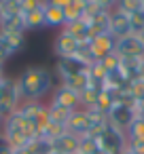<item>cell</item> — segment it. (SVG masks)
Masks as SVG:
<instances>
[{
    "label": "cell",
    "mask_w": 144,
    "mask_h": 154,
    "mask_svg": "<svg viewBox=\"0 0 144 154\" xmlns=\"http://www.w3.org/2000/svg\"><path fill=\"white\" fill-rule=\"evenodd\" d=\"M98 141H100V148L106 150V152H110V154H121L127 148V135H125V131L112 127L110 122H106V127L100 133Z\"/></svg>",
    "instance_id": "3"
},
{
    "label": "cell",
    "mask_w": 144,
    "mask_h": 154,
    "mask_svg": "<svg viewBox=\"0 0 144 154\" xmlns=\"http://www.w3.org/2000/svg\"><path fill=\"white\" fill-rule=\"evenodd\" d=\"M138 36H140V38H142V40H144V30H142V32H140V34H138Z\"/></svg>",
    "instance_id": "39"
},
{
    "label": "cell",
    "mask_w": 144,
    "mask_h": 154,
    "mask_svg": "<svg viewBox=\"0 0 144 154\" xmlns=\"http://www.w3.org/2000/svg\"><path fill=\"white\" fill-rule=\"evenodd\" d=\"M85 5H87V0H72V2L64 9L66 23H72L76 19H83L85 17Z\"/></svg>",
    "instance_id": "19"
},
{
    "label": "cell",
    "mask_w": 144,
    "mask_h": 154,
    "mask_svg": "<svg viewBox=\"0 0 144 154\" xmlns=\"http://www.w3.org/2000/svg\"><path fill=\"white\" fill-rule=\"evenodd\" d=\"M121 154H136V152H133V150H131V148H129V146H127V148H125V150H123V152H121Z\"/></svg>",
    "instance_id": "35"
},
{
    "label": "cell",
    "mask_w": 144,
    "mask_h": 154,
    "mask_svg": "<svg viewBox=\"0 0 144 154\" xmlns=\"http://www.w3.org/2000/svg\"><path fill=\"white\" fill-rule=\"evenodd\" d=\"M51 103H57V106H62V108L74 112V110L81 108V97H78V93H74L72 89L59 85V87L53 91V95H51Z\"/></svg>",
    "instance_id": "9"
},
{
    "label": "cell",
    "mask_w": 144,
    "mask_h": 154,
    "mask_svg": "<svg viewBox=\"0 0 144 154\" xmlns=\"http://www.w3.org/2000/svg\"><path fill=\"white\" fill-rule=\"evenodd\" d=\"M57 74H59V80L62 78H68V76H76V74H83L87 72V63L81 61L78 57H66V59H57Z\"/></svg>",
    "instance_id": "11"
},
{
    "label": "cell",
    "mask_w": 144,
    "mask_h": 154,
    "mask_svg": "<svg viewBox=\"0 0 144 154\" xmlns=\"http://www.w3.org/2000/svg\"><path fill=\"white\" fill-rule=\"evenodd\" d=\"M59 85H64V87L72 89L74 93H83V91L91 85V78H89V72H83V74H76V76L62 78V82H59Z\"/></svg>",
    "instance_id": "17"
},
{
    "label": "cell",
    "mask_w": 144,
    "mask_h": 154,
    "mask_svg": "<svg viewBox=\"0 0 144 154\" xmlns=\"http://www.w3.org/2000/svg\"><path fill=\"white\" fill-rule=\"evenodd\" d=\"M100 150V141L98 137H91V135H83L81 141H78V152L83 154H95Z\"/></svg>",
    "instance_id": "25"
},
{
    "label": "cell",
    "mask_w": 144,
    "mask_h": 154,
    "mask_svg": "<svg viewBox=\"0 0 144 154\" xmlns=\"http://www.w3.org/2000/svg\"><path fill=\"white\" fill-rule=\"evenodd\" d=\"M64 32H68L72 38H76L81 45H87L91 40V34H89V21L83 17V19H76L72 23H66L64 26Z\"/></svg>",
    "instance_id": "13"
},
{
    "label": "cell",
    "mask_w": 144,
    "mask_h": 154,
    "mask_svg": "<svg viewBox=\"0 0 144 154\" xmlns=\"http://www.w3.org/2000/svg\"><path fill=\"white\" fill-rule=\"evenodd\" d=\"M114 42H117V40L112 38V34H100V36H93V38L89 40V51H91L93 59L100 61V59H104L106 55L114 53Z\"/></svg>",
    "instance_id": "8"
},
{
    "label": "cell",
    "mask_w": 144,
    "mask_h": 154,
    "mask_svg": "<svg viewBox=\"0 0 144 154\" xmlns=\"http://www.w3.org/2000/svg\"><path fill=\"white\" fill-rule=\"evenodd\" d=\"M45 5V0H19V11L21 15H28L30 11H36Z\"/></svg>",
    "instance_id": "30"
},
{
    "label": "cell",
    "mask_w": 144,
    "mask_h": 154,
    "mask_svg": "<svg viewBox=\"0 0 144 154\" xmlns=\"http://www.w3.org/2000/svg\"><path fill=\"white\" fill-rule=\"evenodd\" d=\"M81 49V42L76 38H72L68 32H59L55 42H53V51L57 55V59H66V57H76Z\"/></svg>",
    "instance_id": "7"
},
{
    "label": "cell",
    "mask_w": 144,
    "mask_h": 154,
    "mask_svg": "<svg viewBox=\"0 0 144 154\" xmlns=\"http://www.w3.org/2000/svg\"><path fill=\"white\" fill-rule=\"evenodd\" d=\"M17 80L21 101H40L53 89V74L47 68H28Z\"/></svg>",
    "instance_id": "1"
},
{
    "label": "cell",
    "mask_w": 144,
    "mask_h": 154,
    "mask_svg": "<svg viewBox=\"0 0 144 154\" xmlns=\"http://www.w3.org/2000/svg\"><path fill=\"white\" fill-rule=\"evenodd\" d=\"M114 53L121 59H140L144 57V40L138 34H129L114 42Z\"/></svg>",
    "instance_id": "4"
},
{
    "label": "cell",
    "mask_w": 144,
    "mask_h": 154,
    "mask_svg": "<svg viewBox=\"0 0 144 154\" xmlns=\"http://www.w3.org/2000/svg\"><path fill=\"white\" fill-rule=\"evenodd\" d=\"M74 154H83V152H74Z\"/></svg>",
    "instance_id": "41"
},
{
    "label": "cell",
    "mask_w": 144,
    "mask_h": 154,
    "mask_svg": "<svg viewBox=\"0 0 144 154\" xmlns=\"http://www.w3.org/2000/svg\"><path fill=\"white\" fill-rule=\"evenodd\" d=\"M5 80H7V76H2V78H0V91H2V87H5Z\"/></svg>",
    "instance_id": "36"
},
{
    "label": "cell",
    "mask_w": 144,
    "mask_h": 154,
    "mask_svg": "<svg viewBox=\"0 0 144 154\" xmlns=\"http://www.w3.org/2000/svg\"><path fill=\"white\" fill-rule=\"evenodd\" d=\"M66 131H70V133H74L78 137L87 135L91 131V114H89V110H83V108L74 110L66 120Z\"/></svg>",
    "instance_id": "6"
},
{
    "label": "cell",
    "mask_w": 144,
    "mask_h": 154,
    "mask_svg": "<svg viewBox=\"0 0 144 154\" xmlns=\"http://www.w3.org/2000/svg\"><path fill=\"white\" fill-rule=\"evenodd\" d=\"M45 26H49V28H62V26H66L64 9L45 2Z\"/></svg>",
    "instance_id": "16"
},
{
    "label": "cell",
    "mask_w": 144,
    "mask_h": 154,
    "mask_svg": "<svg viewBox=\"0 0 144 154\" xmlns=\"http://www.w3.org/2000/svg\"><path fill=\"white\" fill-rule=\"evenodd\" d=\"M138 78H142V80H144V59H142V63H140V72H138Z\"/></svg>",
    "instance_id": "34"
},
{
    "label": "cell",
    "mask_w": 144,
    "mask_h": 154,
    "mask_svg": "<svg viewBox=\"0 0 144 154\" xmlns=\"http://www.w3.org/2000/svg\"><path fill=\"white\" fill-rule=\"evenodd\" d=\"M142 9H144L142 0H117V7H114V11H121L127 17L133 15V13H138V11H142Z\"/></svg>",
    "instance_id": "24"
},
{
    "label": "cell",
    "mask_w": 144,
    "mask_h": 154,
    "mask_svg": "<svg viewBox=\"0 0 144 154\" xmlns=\"http://www.w3.org/2000/svg\"><path fill=\"white\" fill-rule=\"evenodd\" d=\"M114 103H117V101H114V93H110V91L102 89V91H100V95H98V101H95V108H93V110H98L100 114L108 116V112L112 110V106H114Z\"/></svg>",
    "instance_id": "20"
},
{
    "label": "cell",
    "mask_w": 144,
    "mask_h": 154,
    "mask_svg": "<svg viewBox=\"0 0 144 154\" xmlns=\"http://www.w3.org/2000/svg\"><path fill=\"white\" fill-rule=\"evenodd\" d=\"M21 106V95H19V87L15 78H7L5 87L0 91V118L7 120L13 112H17Z\"/></svg>",
    "instance_id": "2"
},
{
    "label": "cell",
    "mask_w": 144,
    "mask_h": 154,
    "mask_svg": "<svg viewBox=\"0 0 144 154\" xmlns=\"http://www.w3.org/2000/svg\"><path fill=\"white\" fill-rule=\"evenodd\" d=\"M47 112H49V118L53 120V122H59V125H66V120H68V116L72 114L70 110H66V108H62V106H57V103H47Z\"/></svg>",
    "instance_id": "23"
},
{
    "label": "cell",
    "mask_w": 144,
    "mask_h": 154,
    "mask_svg": "<svg viewBox=\"0 0 144 154\" xmlns=\"http://www.w3.org/2000/svg\"><path fill=\"white\" fill-rule=\"evenodd\" d=\"M95 154H110V152H106V150H102V148H100V150H98Z\"/></svg>",
    "instance_id": "37"
},
{
    "label": "cell",
    "mask_w": 144,
    "mask_h": 154,
    "mask_svg": "<svg viewBox=\"0 0 144 154\" xmlns=\"http://www.w3.org/2000/svg\"><path fill=\"white\" fill-rule=\"evenodd\" d=\"M87 21H89V34H91V38L100 36V34H110V11H104L98 17L87 19Z\"/></svg>",
    "instance_id": "15"
},
{
    "label": "cell",
    "mask_w": 144,
    "mask_h": 154,
    "mask_svg": "<svg viewBox=\"0 0 144 154\" xmlns=\"http://www.w3.org/2000/svg\"><path fill=\"white\" fill-rule=\"evenodd\" d=\"M62 133H66V125H59V122H49L47 125V129L40 133V137L43 139H47V141H51V139H55V137H59Z\"/></svg>",
    "instance_id": "26"
},
{
    "label": "cell",
    "mask_w": 144,
    "mask_h": 154,
    "mask_svg": "<svg viewBox=\"0 0 144 154\" xmlns=\"http://www.w3.org/2000/svg\"><path fill=\"white\" fill-rule=\"evenodd\" d=\"M100 91H102V89H98V87H91V85H89L83 93H78V97H81V108H83V110H93V108H95V101H98Z\"/></svg>",
    "instance_id": "22"
},
{
    "label": "cell",
    "mask_w": 144,
    "mask_h": 154,
    "mask_svg": "<svg viewBox=\"0 0 144 154\" xmlns=\"http://www.w3.org/2000/svg\"><path fill=\"white\" fill-rule=\"evenodd\" d=\"M2 76H5V74H2V63H0V78H2Z\"/></svg>",
    "instance_id": "38"
},
{
    "label": "cell",
    "mask_w": 144,
    "mask_h": 154,
    "mask_svg": "<svg viewBox=\"0 0 144 154\" xmlns=\"http://www.w3.org/2000/svg\"><path fill=\"white\" fill-rule=\"evenodd\" d=\"M26 19V30H40L45 28V5L36 11H30L28 15H24Z\"/></svg>",
    "instance_id": "21"
},
{
    "label": "cell",
    "mask_w": 144,
    "mask_h": 154,
    "mask_svg": "<svg viewBox=\"0 0 144 154\" xmlns=\"http://www.w3.org/2000/svg\"><path fill=\"white\" fill-rule=\"evenodd\" d=\"M0 32L2 34H26V19L21 13L17 15H7L0 19Z\"/></svg>",
    "instance_id": "14"
},
{
    "label": "cell",
    "mask_w": 144,
    "mask_h": 154,
    "mask_svg": "<svg viewBox=\"0 0 144 154\" xmlns=\"http://www.w3.org/2000/svg\"><path fill=\"white\" fill-rule=\"evenodd\" d=\"M127 89H129V93L133 95V99H136V101H142V99H144V80H142V78L131 80Z\"/></svg>",
    "instance_id": "28"
},
{
    "label": "cell",
    "mask_w": 144,
    "mask_h": 154,
    "mask_svg": "<svg viewBox=\"0 0 144 154\" xmlns=\"http://www.w3.org/2000/svg\"><path fill=\"white\" fill-rule=\"evenodd\" d=\"M129 26H131V34H140L144 30V9L129 15Z\"/></svg>",
    "instance_id": "27"
},
{
    "label": "cell",
    "mask_w": 144,
    "mask_h": 154,
    "mask_svg": "<svg viewBox=\"0 0 144 154\" xmlns=\"http://www.w3.org/2000/svg\"><path fill=\"white\" fill-rule=\"evenodd\" d=\"M95 5H100L102 9H106V11H110L112 7H117V0H93Z\"/></svg>",
    "instance_id": "32"
},
{
    "label": "cell",
    "mask_w": 144,
    "mask_h": 154,
    "mask_svg": "<svg viewBox=\"0 0 144 154\" xmlns=\"http://www.w3.org/2000/svg\"><path fill=\"white\" fill-rule=\"evenodd\" d=\"M142 2H144V0H142Z\"/></svg>",
    "instance_id": "42"
},
{
    "label": "cell",
    "mask_w": 144,
    "mask_h": 154,
    "mask_svg": "<svg viewBox=\"0 0 144 154\" xmlns=\"http://www.w3.org/2000/svg\"><path fill=\"white\" fill-rule=\"evenodd\" d=\"M45 2H47V5H53V7H59V9H66L72 0H45Z\"/></svg>",
    "instance_id": "33"
},
{
    "label": "cell",
    "mask_w": 144,
    "mask_h": 154,
    "mask_svg": "<svg viewBox=\"0 0 144 154\" xmlns=\"http://www.w3.org/2000/svg\"><path fill=\"white\" fill-rule=\"evenodd\" d=\"M100 63L106 68V72H112V70H119V63H121V57L117 53H110L106 55L104 59H100Z\"/></svg>",
    "instance_id": "31"
},
{
    "label": "cell",
    "mask_w": 144,
    "mask_h": 154,
    "mask_svg": "<svg viewBox=\"0 0 144 154\" xmlns=\"http://www.w3.org/2000/svg\"><path fill=\"white\" fill-rule=\"evenodd\" d=\"M125 135H127V143H144V118L136 116V120L129 125Z\"/></svg>",
    "instance_id": "18"
},
{
    "label": "cell",
    "mask_w": 144,
    "mask_h": 154,
    "mask_svg": "<svg viewBox=\"0 0 144 154\" xmlns=\"http://www.w3.org/2000/svg\"><path fill=\"white\" fill-rule=\"evenodd\" d=\"M110 34L114 40L125 38L131 34V26H129V17L121 11H110Z\"/></svg>",
    "instance_id": "12"
},
{
    "label": "cell",
    "mask_w": 144,
    "mask_h": 154,
    "mask_svg": "<svg viewBox=\"0 0 144 154\" xmlns=\"http://www.w3.org/2000/svg\"><path fill=\"white\" fill-rule=\"evenodd\" d=\"M2 122H5V120H2V118H0V131H2Z\"/></svg>",
    "instance_id": "40"
},
{
    "label": "cell",
    "mask_w": 144,
    "mask_h": 154,
    "mask_svg": "<svg viewBox=\"0 0 144 154\" xmlns=\"http://www.w3.org/2000/svg\"><path fill=\"white\" fill-rule=\"evenodd\" d=\"M106 120H108L112 127H117V129H121V131H127L129 125L136 120V110L129 108V106H123V103H114L112 110L108 112Z\"/></svg>",
    "instance_id": "5"
},
{
    "label": "cell",
    "mask_w": 144,
    "mask_h": 154,
    "mask_svg": "<svg viewBox=\"0 0 144 154\" xmlns=\"http://www.w3.org/2000/svg\"><path fill=\"white\" fill-rule=\"evenodd\" d=\"M78 141H81L78 135L66 131V133H62L59 137L51 139L49 143H51V150H53V152H59V154H74V152H78Z\"/></svg>",
    "instance_id": "10"
},
{
    "label": "cell",
    "mask_w": 144,
    "mask_h": 154,
    "mask_svg": "<svg viewBox=\"0 0 144 154\" xmlns=\"http://www.w3.org/2000/svg\"><path fill=\"white\" fill-rule=\"evenodd\" d=\"M11 55H13V49H11V45H9V38L0 32V63H5Z\"/></svg>",
    "instance_id": "29"
}]
</instances>
